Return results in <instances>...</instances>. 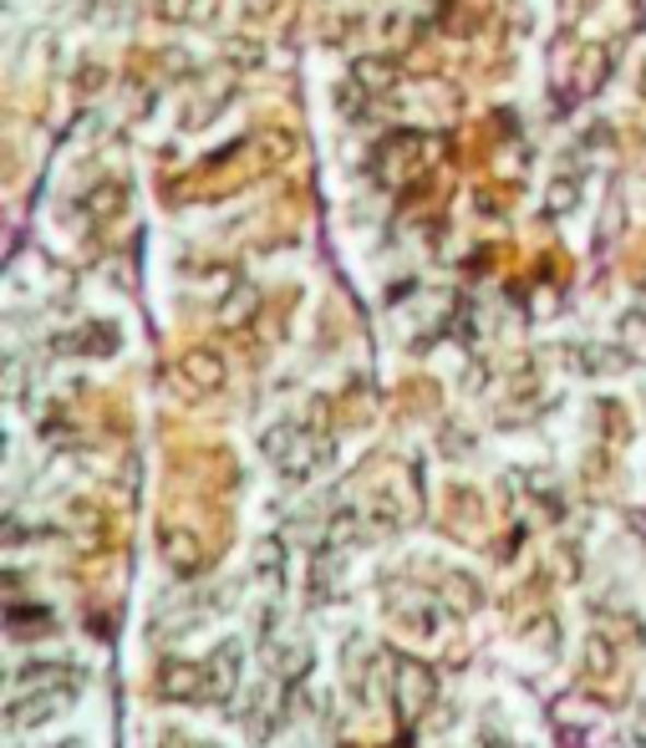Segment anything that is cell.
I'll use <instances>...</instances> for the list:
<instances>
[{
	"mask_svg": "<svg viewBox=\"0 0 646 748\" xmlns=\"http://www.w3.org/2000/svg\"><path fill=\"white\" fill-rule=\"evenodd\" d=\"M575 199H580V189H575V184H565V178H555V184H550V209H555V214H571Z\"/></svg>",
	"mask_w": 646,
	"mask_h": 748,
	"instance_id": "obj_4",
	"label": "cell"
},
{
	"mask_svg": "<svg viewBox=\"0 0 646 748\" xmlns=\"http://www.w3.org/2000/svg\"><path fill=\"white\" fill-rule=\"evenodd\" d=\"M158 15L178 26V21H189V15H193V0H158Z\"/></svg>",
	"mask_w": 646,
	"mask_h": 748,
	"instance_id": "obj_5",
	"label": "cell"
},
{
	"mask_svg": "<svg viewBox=\"0 0 646 748\" xmlns=\"http://www.w3.org/2000/svg\"><path fill=\"white\" fill-rule=\"evenodd\" d=\"M230 667H239V646L235 642H224L220 652H214V657H209V692H214V698H224V692L235 688V677H230Z\"/></svg>",
	"mask_w": 646,
	"mask_h": 748,
	"instance_id": "obj_1",
	"label": "cell"
},
{
	"mask_svg": "<svg viewBox=\"0 0 646 748\" xmlns=\"http://www.w3.org/2000/svg\"><path fill=\"white\" fill-rule=\"evenodd\" d=\"M189 382H193V387H204V393H209V387H220V382H224V362L214 352H193L189 357Z\"/></svg>",
	"mask_w": 646,
	"mask_h": 748,
	"instance_id": "obj_3",
	"label": "cell"
},
{
	"mask_svg": "<svg viewBox=\"0 0 646 748\" xmlns=\"http://www.w3.org/2000/svg\"><path fill=\"white\" fill-rule=\"evenodd\" d=\"M642 291H646V276H642Z\"/></svg>",
	"mask_w": 646,
	"mask_h": 748,
	"instance_id": "obj_6",
	"label": "cell"
},
{
	"mask_svg": "<svg viewBox=\"0 0 646 748\" xmlns=\"http://www.w3.org/2000/svg\"><path fill=\"white\" fill-rule=\"evenodd\" d=\"M352 77H356V82H362L367 92H387V87L397 82V67H392L387 57H362V61L352 67Z\"/></svg>",
	"mask_w": 646,
	"mask_h": 748,
	"instance_id": "obj_2",
	"label": "cell"
}]
</instances>
